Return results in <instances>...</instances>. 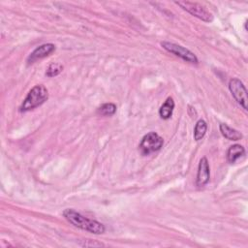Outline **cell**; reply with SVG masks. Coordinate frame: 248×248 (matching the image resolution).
Wrapping results in <instances>:
<instances>
[{"label": "cell", "mask_w": 248, "mask_h": 248, "mask_svg": "<svg viewBox=\"0 0 248 248\" xmlns=\"http://www.w3.org/2000/svg\"><path fill=\"white\" fill-rule=\"evenodd\" d=\"M63 216L73 226L80 230L86 231L88 232H91L94 234H102L106 231V228L102 223L96 220L87 218L74 209H71V208L65 209L63 211Z\"/></svg>", "instance_id": "cell-1"}, {"label": "cell", "mask_w": 248, "mask_h": 248, "mask_svg": "<svg viewBox=\"0 0 248 248\" xmlns=\"http://www.w3.org/2000/svg\"><path fill=\"white\" fill-rule=\"evenodd\" d=\"M48 99V90L43 84L35 85L23 100L19 110L21 112L31 110L43 105Z\"/></svg>", "instance_id": "cell-2"}, {"label": "cell", "mask_w": 248, "mask_h": 248, "mask_svg": "<svg viewBox=\"0 0 248 248\" xmlns=\"http://www.w3.org/2000/svg\"><path fill=\"white\" fill-rule=\"evenodd\" d=\"M175 4L181 7L184 11L191 14L192 16L202 19V21L211 22L213 20L212 14L200 3L190 1H176Z\"/></svg>", "instance_id": "cell-3"}, {"label": "cell", "mask_w": 248, "mask_h": 248, "mask_svg": "<svg viewBox=\"0 0 248 248\" xmlns=\"http://www.w3.org/2000/svg\"><path fill=\"white\" fill-rule=\"evenodd\" d=\"M164 140L155 132H150L146 134L142 139L139 145L140 152L143 155H148L152 152L158 151L163 146Z\"/></svg>", "instance_id": "cell-4"}, {"label": "cell", "mask_w": 248, "mask_h": 248, "mask_svg": "<svg viewBox=\"0 0 248 248\" xmlns=\"http://www.w3.org/2000/svg\"><path fill=\"white\" fill-rule=\"evenodd\" d=\"M161 46L167 51L180 57L181 59H183L186 62H189L192 64H198V62H199L198 57L191 50L185 48L184 46H182L180 45L170 43V42H162Z\"/></svg>", "instance_id": "cell-5"}, {"label": "cell", "mask_w": 248, "mask_h": 248, "mask_svg": "<svg viewBox=\"0 0 248 248\" xmlns=\"http://www.w3.org/2000/svg\"><path fill=\"white\" fill-rule=\"evenodd\" d=\"M229 89L235 101L245 109H248V95L243 82L238 78H232L229 82Z\"/></svg>", "instance_id": "cell-6"}, {"label": "cell", "mask_w": 248, "mask_h": 248, "mask_svg": "<svg viewBox=\"0 0 248 248\" xmlns=\"http://www.w3.org/2000/svg\"><path fill=\"white\" fill-rule=\"evenodd\" d=\"M55 50V46L53 44H44L41 45L40 46L36 47L28 56L27 58V63L28 64H33L36 61L43 59L46 56H48L49 54H51L53 51Z\"/></svg>", "instance_id": "cell-7"}, {"label": "cell", "mask_w": 248, "mask_h": 248, "mask_svg": "<svg viewBox=\"0 0 248 248\" xmlns=\"http://www.w3.org/2000/svg\"><path fill=\"white\" fill-rule=\"evenodd\" d=\"M210 177V170L208 161L205 157H202L200 160L199 167H198V172H197V178H196V184L199 187L204 186L208 181Z\"/></svg>", "instance_id": "cell-8"}, {"label": "cell", "mask_w": 248, "mask_h": 248, "mask_svg": "<svg viewBox=\"0 0 248 248\" xmlns=\"http://www.w3.org/2000/svg\"><path fill=\"white\" fill-rule=\"evenodd\" d=\"M219 129H220V132L221 134L228 140H239L242 139V134L240 132H238L237 130L228 126L227 124L225 123H222L220 124L219 126Z\"/></svg>", "instance_id": "cell-9"}, {"label": "cell", "mask_w": 248, "mask_h": 248, "mask_svg": "<svg viewBox=\"0 0 248 248\" xmlns=\"http://www.w3.org/2000/svg\"><path fill=\"white\" fill-rule=\"evenodd\" d=\"M245 154V149L240 144H233L230 146L227 151V159L230 163H234L238 158Z\"/></svg>", "instance_id": "cell-10"}, {"label": "cell", "mask_w": 248, "mask_h": 248, "mask_svg": "<svg viewBox=\"0 0 248 248\" xmlns=\"http://www.w3.org/2000/svg\"><path fill=\"white\" fill-rule=\"evenodd\" d=\"M174 108V101L171 97L167 98V100L165 101V103L161 106V108H159V115L161 118L163 119H169L173 111Z\"/></svg>", "instance_id": "cell-11"}, {"label": "cell", "mask_w": 248, "mask_h": 248, "mask_svg": "<svg viewBox=\"0 0 248 248\" xmlns=\"http://www.w3.org/2000/svg\"><path fill=\"white\" fill-rule=\"evenodd\" d=\"M206 130H207V125H206V122L202 119H200L197 121L196 125H195V128H194V139L195 140H202L205 133H206Z\"/></svg>", "instance_id": "cell-12"}, {"label": "cell", "mask_w": 248, "mask_h": 248, "mask_svg": "<svg viewBox=\"0 0 248 248\" xmlns=\"http://www.w3.org/2000/svg\"><path fill=\"white\" fill-rule=\"evenodd\" d=\"M116 111V106L112 103H106L98 108V113L104 116L113 115Z\"/></svg>", "instance_id": "cell-13"}, {"label": "cell", "mask_w": 248, "mask_h": 248, "mask_svg": "<svg viewBox=\"0 0 248 248\" xmlns=\"http://www.w3.org/2000/svg\"><path fill=\"white\" fill-rule=\"evenodd\" d=\"M62 70H63V66L60 63H51L47 67L46 75L49 78H52V77L58 76L62 72Z\"/></svg>", "instance_id": "cell-14"}]
</instances>
